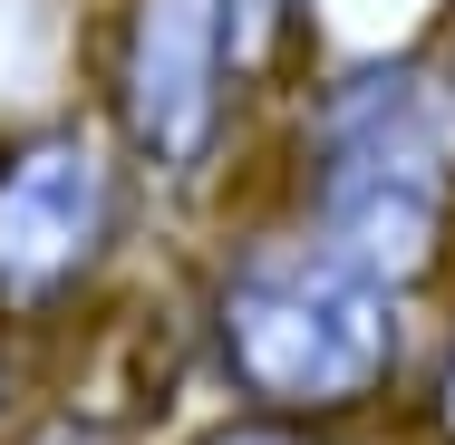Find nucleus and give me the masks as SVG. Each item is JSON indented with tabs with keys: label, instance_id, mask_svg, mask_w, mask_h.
Returning <instances> with one entry per match:
<instances>
[{
	"label": "nucleus",
	"instance_id": "nucleus-1",
	"mask_svg": "<svg viewBox=\"0 0 455 445\" xmlns=\"http://www.w3.org/2000/svg\"><path fill=\"white\" fill-rule=\"evenodd\" d=\"M262 213L407 300L455 290V68L436 39L310 59L262 126Z\"/></svg>",
	"mask_w": 455,
	"mask_h": 445
},
{
	"label": "nucleus",
	"instance_id": "nucleus-2",
	"mask_svg": "<svg viewBox=\"0 0 455 445\" xmlns=\"http://www.w3.org/2000/svg\"><path fill=\"white\" fill-rule=\"evenodd\" d=\"M194 377L223 407H262L300 426H378L397 417L417 349H427V300L387 290L349 252L310 242L281 213L223 223L175 290Z\"/></svg>",
	"mask_w": 455,
	"mask_h": 445
},
{
	"label": "nucleus",
	"instance_id": "nucleus-3",
	"mask_svg": "<svg viewBox=\"0 0 455 445\" xmlns=\"http://www.w3.org/2000/svg\"><path fill=\"white\" fill-rule=\"evenodd\" d=\"M156 194L97 107H39L0 126V339L49 358L116 310Z\"/></svg>",
	"mask_w": 455,
	"mask_h": 445
},
{
	"label": "nucleus",
	"instance_id": "nucleus-4",
	"mask_svg": "<svg viewBox=\"0 0 455 445\" xmlns=\"http://www.w3.org/2000/svg\"><path fill=\"white\" fill-rule=\"evenodd\" d=\"M88 107L156 203H223L243 155H262V107L233 68L223 0H107Z\"/></svg>",
	"mask_w": 455,
	"mask_h": 445
},
{
	"label": "nucleus",
	"instance_id": "nucleus-5",
	"mask_svg": "<svg viewBox=\"0 0 455 445\" xmlns=\"http://www.w3.org/2000/svg\"><path fill=\"white\" fill-rule=\"evenodd\" d=\"M359 436L368 426H300V417H262V407H213L175 445H359Z\"/></svg>",
	"mask_w": 455,
	"mask_h": 445
},
{
	"label": "nucleus",
	"instance_id": "nucleus-6",
	"mask_svg": "<svg viewBox=\"0 0 455 445\" xmlns=\"http://www.w3.org/2000/svg\"><path fill=\"white\" fill-rule=\"evenodd\" d=\"M29 397H39V358L20 349V339H0V436L29 417Z\"/></svg>",
	"mask_w": 455,
	"mask_h": 445
},
{
	"label": "nucleus",
	"instance_id": "nucleus-7",
	"mask_svg": "<svg viewBox=\"0 0 455 445\" xmlns=\"http://www.w3.org/2000/svg\"><path fill=\"white\" fill-rule=\"evenodd\" d=\"M427 39L446 49V68H455V0H436V20H427Z\"/></svg>",
	"mask_w": 455,
	"mask_h": 445
}]
</instances>
